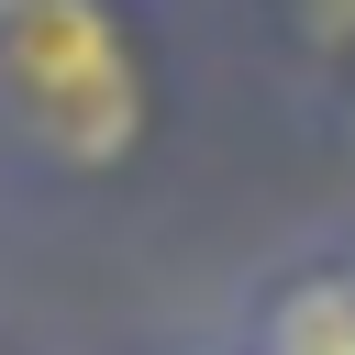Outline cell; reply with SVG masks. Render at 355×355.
Returning a JSON list of instances; mask_svg holds the SVG:
<instances>
[{"instance_id": "cell-1", "label": "cell", "mask_w": 355, "mask_h": 355, "mask_svg": "<svg viewBox=\"0 0 355 355\" xmlns=\"http://www.w3.org/2000/svg\"><path fill=\"white\" fill-rule=\"evenodd\" d=\"M11 55H22V100H33V122H44L55 155L111 166L133 144V67H122V44H111V22L89 0H44Z\"/></svg>"}, {"instance_id": "cell-2", "label": "cell", "mask_w": 355, "mask_h": 355, "mask_svg": "<svg viewBox=\"0 0 355 355\" xmlns=\"http://www.w3.org/2000/svg\"><path fill=\"white\" fill-rule=\"evenodd\" d=\"M266 355H355V277H300L266 311Z\"/></svg>"}]
</instances>
